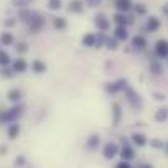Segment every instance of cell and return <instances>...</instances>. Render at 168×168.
<instances>
[{
	"label": "cell",
	"mask_w": 168,
	"mask_h": 168,
	"mask_svg": "<svg viewBox=\"0 0 168 168\" xmlns=\"http://www.w3.org/2000/svg\"><path fill=\"white\" fill-rule=\"evenodd\" d=\"M157 53L160 56H168V41H158L157 43Z\"/></svg>",
	"instance_id": "1"
},
{
	"label": "cell",
	"mask_w": 168,
	"mask_h": 168,
	"mask_svg": "<svg viewBox=\"0 0 168 168\" xmlns=\"http://www.w3.org/2000/svg\"><path fill=\"white\" fill-rule=\"evenodd\" d=\"M115 153H117V147H115L114 143H107V145H106V152H104V155H106L107 158H112Z\"/></svg>",
	"instance_id": "2"
},
{
	"label": "cell",
	"mask_w": 168,
	"mask_h": 168,
	"mask_svg": "<svg viewBox=\"0 0 168 168\" xmlns=\"http://www.w3.org/2000/svg\"><path fill=\"white\" fill-rule=\"evenodd\" d=\"M132 140H134V143H137V145H140V147H142V145H145V142H147V140H145V137H143V135H140V134H135V135L132 137Z\"/></svg>",
	"instance_id": "3"
},
{
	"label": "cell",
	"mask_w": 168,
	"mask_h": 168,
	"mask_svg": "<svg viewBox=\"0 0 168 168\" xmlns=\"http://www.w3.org/2000/svg\"><path fill=\"white\" fill-rule=\"evenodd\" d=\"M134 157V152L132 148H129V147H125L124 150H122V158H125V160H129V158Z\"/></svg>",
	"instance_id": "4"
},
{
	"label": "cell",
	"mask_w": 168,
	"mask_h": 168,
	"mask_svg": "<svg viewBox=\"0 0 168 168\" xmlns=\"http://www.w3.org/2000/svg\"><path fill=\"white\" fill-rule=\"evenodd\" d=\"M33 68H35L36 73H43L45 69H46V66H45L43 63H40V61H35V63H33Z\"/></svg>",
	"instance_id": "5"
},
{
	"label": "cell",
	"mask_w": 168,
	"mask_h": 168,
	"mask_svg": "<svg viewBox=\"0 0 168 168\" xmlns=\"http://www.w3.org/2000/svg\"><path fill=\"white\" fill-rule=\"evenodd\" d=\"M25 68H26V65H25V61H23V59H20V61L15 63V69H18V71H23Z\"/></svg>",
	"instance_id": "6"
},
{
	"label": "cell",
	"mask_w": 168,
	"mask_h": 168,
	"mask_svg": "<svg viewBox=\"0 0 168 168\" xmlns=\"http://www.w3.org/2000/svg\"><path fill=\"white\" fill-rule=\"evenodd\" d=\"M18 130H20V129H18V125H13V127H12V129H10V132H8L10 139H15V135L18 134Z\"/></svg>",
	"instance_id": "7"
},
{
	"label": "cell",
	"mask_w": 168,
	"mask_h": 168,
	"mask_svg": "<svg viewBox=\"0 0 168 168\" xmlns=\"http://www.w3.org/2000/svg\"><path fill=\"white\" fill-rule=\"evenodd\" d=\"M130 5H129V0H119V8H124V10H127Z\"/></svg>",
	"instance_id": "8"
},
{
	"label": "cell",
	"mask_w": 168,
	"mask_h": 168,
	"mask_svg": "<svg viewBox=\"0 0 168 168\" xmlns=\"http://www.w3.org/2000/svg\"><path fill=\"white\" fill-rule=\"evenodd\" d=\"M157 26H158V22L152 18L150 22H148V28H150V30H157Z\"/></svg>",
	"instance_id": "9"
},
{
	"label": "cell",
	"mask_w": 168,
	"mask_h": 168,
	"mask_svg": "<svg viewBox=\"0 0 168 168\" xmlns=\"http://www.w3.org/2000/svg\"><path fill=\"white\" fill-rule=\"evenodd\" d=\"M134 43H135L137 46H143V45H145V40H143V38H140V36H137V38L134 40Z\"/></svg>",
	"instance_id": "10"
},
{
	"label": "cell",
	"mask_w": 168,
	"mask_h": 168,
	"mask_svg": "<svg viewBox=\"0 0 168 168\" xmlns=\"http://www.w3.org/2000/svg\"><path fill=\"white\" fill-rule=\"evenodd\" d=\"M96 145H99V137H92L89 142V147H96Z\"/></svg>",
	"instance_id": "11"
},
{
	"label": "cell",
	"mask_w": 168,
	"mask_h": 168,
	"mask_svg": "<svg viewBox=\"0 0 168 168\" xmlns=\"http://www.w3.org/2000/svg\"><path fill=\"white\" fill-rule=\"evenodd\" d=\"M18 97H20V92H18V91H12L10 92V99L12 101H17Z\"/></svg>",
	"instance_id": "12"
},
{
	"label": "cell",
	"mask_w": 168,
	"mask_h": 168,
	"mask_svg": "<svg viewBox=\"0 0 168 168\" xmlns=\"http://www.w3.org/2000/svg\"><path fill=\"white\" fill-rule=\"evenodd\" d=\"M54 26H58V28H63V26H65V22H63V20H56V22H54Z\"/></svg>",
	"instance_id": "13"
},
{
	"label": "cell",
	"mask_w": 168,
	"mask_h": 168,
	"mask_svg": "<svg viewBox=\"0 0 168 168\" xmlns=\"http://www.w3.org/2000/svg\"><path fill=\"white\" fill-rule=\"evenodd\" d=\"M2 41H4V43H5V41H7V43H10V41H12V36L10 35H4V36H2Z\"/></svg>",
	"instance_id": "14"
},
{
	"label": "cell",
	"mask_w": 168,
	"mask_h": 168,
	"mask_svg": "<svg viewBox=\"0 0 168 168\" xmlns=\"http://www.w3.org/2000/svg\"><path fill=\"white\" fill-rule=\"evenodd\" d=\"M117 36H119V38H127V33H125V32H122V30H119V33H117Z\"/></svg>",
	"instance_id": "15"
},
{
	"label": "cell",
	"mask_w": 168,
	"mask_h": 168,
	"mask_svg": "<svg viewBox=\"0 0 168 168\" xmlns=\"http://www.w3.org/2000/svg\"><path fill=\"white\" fill-rule=\"evenodd\" d=\"M117 168H130V165H129V163H125V161H122V163L117 165Z\"/></svg>",
	"instance_id": "16"
},
{
	"label": "cell",
	"mask_w": 168,
	"mask_h": 168,
	"mask_svg": "<svg viewBox=\"0 0 168 168\" xmlns=\"http://www.w3.org/2000/svg\"><path fill=\"white\" fill-rule=\"evenodd\" d=\"M92 41H94L92 36H86V43H87V46H91V45H92Z\"/></svg>",
	"instance_id": "17"
},
{
	"label": "cell",
	"mask_w": 168,
	"mask_h": 168,
	"mask_svg": "<svg viewBox=\"0 0 168 168\" xmlns=\"http://www.w3.org/2000/svg\"><path fill=\"white\" fill-rule=\"evenodd\" d=\"M51 7H53V8L59 7V0H51Z\"/></svg>",
	"instance_id": "18"
},
{
	"label": "cell",
	"mask_w": 168,
	"mask_h": 168,
	"mask_svg": "<svg viewBox=\"0 0 168 168\" xmlns=\"http://www.w3.org/2000/svg\"><path fill=\"white\" fill-rule=\"evenodd\" d=\"M145 168H152V167H148V165H147V167H145Z\"/></svg>",
	"instance_id": "19"
}]
</instances>
